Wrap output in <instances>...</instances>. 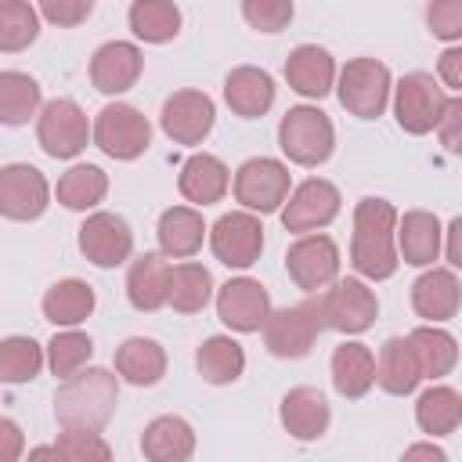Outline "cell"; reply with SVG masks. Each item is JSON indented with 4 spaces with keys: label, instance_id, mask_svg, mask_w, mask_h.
<instances>
[{
    "label": "cell",
    "instance_id": "obj_1",
    "mask_svg": "<svg viewBox=\"0 0 462 462\" xmlns=\"http://www.w3.org/2000/svg\"><path fill=\"white\" fill-rule=\"evenodd\" d=\"M397 209L386 199H361L354 206V235H350V263L368 282H386L397 274Z\"/></svg>",
    "mask_w": 462,
    "mask_h": 462
},
{
    "label": "cell",
    "instance_id": "obj_2",
    "mask_svg": "<svg viewBox=\"0 0 462 462\" xmlns=\"http://www.w3.org/2000/svg\"><path fill=\"white\" fill-rule=\"evenodd\" d=\"M119 404V379L108 368L83 365L61 379L54 393V419L61 430H105Z\"/></svg>",
    "mask_w": 462,
    "mask_h": 462
},
{
    "label": "cell",
    "instance_id": "obj_3",
    "mask_svg": "<svg viewBox=\"0 0 462 462\" xmlns=\"http://www.w3.org/2000/svg\"><path fill=\"white\" fill-rule=\"evenodd\" d=\"M263 332V346L282 357V361H296L307 357L318 343V336L325 332V318H321V300L318 292H307V300L292 303V307H271L267 321L260 325Z\"/></svg>",
    "mask_w": 462,
    "mask_h": 462
},
{
    "label": "cell",
    "instance_id": "obj_4",
    "mask_svg": "<svg viewBox=\"0 0 462 462\" xmlns=\"http://www.w3.org/2000/svg\"><path fill=\"white\" fill-rule=\"evenodd\" d=\"M278 144L296 166H321L336 148V126L318 105H296L278 123Z\"/></svg>",
    "mask_w": 462,
    "mask_h": 462
},
{
    "label": "cell",
    "instance_id": "obj_5",
    "mask_svg": "<svg viewBox=\"0 0 462 462\" xmlns=\"http://www.w3.org/2000/svg\"><path fill=\"white\" fill-rule=\"evenodd\" d=\"M90 141L116 162H130L137 155L148 152L152 144V123L141 108L126 105V101H112L105 105L94 123H90Z\"/></svg>",
    "mask_w": 462,
    "mask_h": 462
},
{
    "label": "cell",
    "instance_id": "obj_6",
    "mask_svg": "<svg viewBox=\"0 0 462 462\" xmlns=\"http://www.w3.org/2000/svg\"><path fill=\"white\" fill-rule=\"evenodd\" d=\"M390 69L379 58H350L336 76L339 105L357 119H379L390 105Z\"/></svg>",
    "mask_w": 462,
    "mask_h": 462
},
{
    "label": "cell",
    "instance_id": "obj_7",
    "mask_svg": "<svg viewBox=\"0 0 462 462\" xmlns=\"http://www.w3.org/2000/svg\"><path fill=\"white\" fill-rule=\"evenodd\" d=\"M318 300H321L325 328H336L343 336H361L379 318L375 289H368V282L361 278H336L325 289H318Z\"/></svg>",
    "mask_w": 462,
    "mask_h": 462
},
{
    "label": "cell",
    "instance_id": "obj_8",
    "mask_svg": "<svg viewBox=\"0 0 462 462\" xmlns=\"http://www.w3.org/2000/svg\"><path fill=\"white\" fill-rule=\"evenodd\" d=\"M289 188H292L289 166L282 159H271V155L245 159L235 170V180H231L235 202L242 209H249V213H274V209H282Z\"/></svg>",
    "mask_w": 462,
    "mask_h": 462
},
{
    "label": "cell",
    "instance_id": "obj_9",
    "mask_svg": "<svg viewBox=\"0 0 462 462\" xmlns=\"http://www.w3.org/2000/svg\"><path fill=\"white\" fill-rule=\"evenodd\" d=\"M393 90V116H397V126L411 137H422L437 126L444 105H448V90L437 83V76L430 72H408L397 79Z\"/></svg>",
    "mask_w": 462,
    "mask_h": 462
},
{
    "label": "cell",
    "instance_id": "obj_10",
    "mask_svg": "<svg viewBox=\"0 0 462 462\" xmlns=\"http://www.w3.org/2000/svg\"><path fill=\"white\" fill-rule=\"evenodd\" d=\"M36 141L51 159H76L90 144V119L72 97H54L36 112Z\"/></svg>",
    "mask_w": 462,
    "mask_h": 462
},
{
    "label": "cell",
    "instance_id": "obj_11",
    "mask_svg": "<svg viewBox=\"0 0 462 462\" xmlns=\"http://www.w3.org/2000/svg\"><path fill=\"white\" fill-rule=\"evenodd\" d=\"M339 188L325 177H307L303 184L289 188L285 202H282V224L292 235H307V231H321L339 217Z\"/></svg>",
    "mask_w": 462,
    "mask_h": 462
},
{
    "label": "cell",
    "instance_id": "obj_12",
    "mask_svg": "<svg viewBox=\"0 0 462 462\" xmlns=\"http://www.w3.org/2000/svg\"><path fill=\"white\" fill-rule=\"evenodd\" d=\"M209 249L213 256L224 263V267H235V271H245L260 260L263 253V224L256 213L249 209H235V213H224L209 231Z\"/></svg>",
    "mask_w": 462,
    "mask_h": 462
},
{
    "label": "cell",
    "instance_id": "obj_13",
    "mask_svg": "<svg viewBox=\"0 0 462 462\" xmlns=\"http://www.w3.org/2000/svg\"><path fill=\"white\" fill-rule=\"evenodd\" d=\"M285 271L296 289L318 292L339 278V245L321 231H307L285 249Z\"/></svg>",
    "mask_w": 462,
    "mask_h": 462
},
{
    "label": "cell",
    "instance_id": "obj_14",
    "mask_svg": "<svg viewBox=\"0 0 462 462\" xmlns=\"http://www.w3.org/2000/svg\"><path fill=\"white\" fill-rule=\"evenodd\" d=\"M47 206H51V184L36 166L29 162L0 166V217L29 224L40 220Z\"/></svg>",
    "mask_w": 462,
    "mask_h": 462
},
{
    "label": "cell",
    "instance_id": "obj_15",
    "mask_svg": "<svg viewBox=\"0 0 462 462\" xmlns=\"http://www.w3.org/2000/svg\"><path fill=\"white\" fill-rule=\"evenodd\" d=\"M213 123H217V105L206 90H173L159 112V126L173 144H202Z\"/></svg>",
    "mask_w": 462,
    "mask_h": 462
},
{
    "label": "cell",
    "instance_id": "obj_16",
    "mask_svg": "<svg viewBox=\"0 0 462 462\" xmlns=\"http://www.w3.org/2000/svg\"><path fill=\"white\" fill-rule=\"evenodd\" d=\"M79 253L94 263V267H119L134 256V231L119 213L108 209H94L83 224H79Z\"/></svg>",
    "mask_w": 462,
    "mask_h": 462
},
{
    "label": "cell",
    "instance_id": "obj_17",
    "mask_svg": "<svg viewBox=\"0 0 462 462\" xmlns=\"http://www.w3.org/2000/svg\"><path fill=\"white\" fill-rule=\"evenodd\" d=\"M271 314V292L256 278H231L217 289V318L231 332H260Z\"/></svg>",
    "mask_w": 462,
    "mask_h": 462
},
{
    "label": "cell",
    "instance_id": "obj_18",
    "mask_svg": "<svg viewBox=\"0 0 462 462\" xmlns=\"http://www.w3.org/2000/svg\"><path fill=\"white\" fill-rule=\"evenodd\" d=\"M141 69H144V54L130 40H108L90 54V83L108 97L126 94L141 79Z\"/></svg>",
    "mask_w": 462,
    "mask_h": 462
},
{
    "label": "cell",
    "instance_id": "obj_19",
    "mask_svg": "<svg viewBox=\"0 0 462 462\" xmlns=\"http://www.w3.org/2000/svg\"><path fill=\"white\" fill-rule=\"evenodd\" d=\"M285 83L300 97L321 101L336 87V61H332V54L325 47H318V43L292 47L289 58H285Z\"/></svg>",
    "mask_w": 462,
    "mask_h": 462
},
{
    "label": "cell",
    "instance_id": "obj_20",
    "mask_svg": "<svg viewBox=\"0 0 462 462\" xmlns=\"http://www.w3.org/2000/svg\"><path fill=\"white\" fill-rule=\"evenodd\" d=\"M458 303H462V285L455 267H430L411 282V307L430 325L451 321L458 314Z\"/></svg>",
    "mask_w": 462,
    "mask_h": 462
},
{
    "label": "cell",
    "instance_id": "obj_21",
    "mask_svg": "<svg viewBox=\"0 0 462 462\" xmlns=\"http://www.w3.org/2000/svg\"><path fill=\"white\" fill-rule=\"evenodd\" d=\"M440 238H444V227H440L437 213L408 209L404 217H397V227H393L397 260H404L411 267H430L440 256Z\"/></svg>",
    "mask_w": 462,
    "mask_h": 462
},
{
    "label": "cell",
    "instance_id": "obj_22",
    "mask_svg": "<svg viewBox=\"0 0 462 462\" xmlns=\"http://www.w3.org/2000/svg\"><path fill=\"white\" fill-rule=\"evenodd\" d=\"M177 188L191 206H213L227 195L231 188V170L224 166V159L209 155V152H195L184 159L180 173H177Z\"/></svg>",
    "mask_w": 462,
    "mask_h": 462
},
{
    "label": "cell",
    "instance_id": "obj_23",
    "mask_svg": "<svg viewBox=\"0 0 462 462\" xmlns=\"http://www.w3.org/2000/svg\"><path fill=\"white\" fill-rule=\"evenodd\" d=\"M278 419H282V426H285L289 437H296V440H318L328 430L332 411H328V401H325V393L318 386H292L282 397Z\"/></svg>",
    "mask_w": 462,
    "mask_h": 462
},
{
    "label": "cell",
    "instance_id": "obj_24",
    "mask_svg": "<svg viewBox=\"0 0 462 462\" xmlns=\"http://www.w3.org/2000/svg\"><path fill=\"white\" fill-rule=\"evenodd\" d=\"M224 101L242 119H260L274 105V79L267 69L238 65L224 76Z\"/></svg>",
    "mask_w": 462,
    "mask_h": 462
},
{
    "label": "cell",
    "instance_id": "obj_25",
    "mask_svg": "<svg viewBox=\"0 0 462 462\" xmlns=\"http://www.w3.org/2000/svg\"><path fill=\"white\" fill-rule=\"evenodd\" d=\"M166 292H170V260L162 253H141L130 260L126 271V300L134 310L152 314L159 307H166Z\"/></svg>",
    "mask_w": 462,
    "mask_h": 462
},
{
    "label": "cell",
    "instance_id": "obj_26",
    "mask_svg": "<svg viewBox=\"0 0 462 462\" xmlns=\"http://www.w3.org/2000/svg\"><path fill=\"white\" fill-rule=\"evenodd\" d=\"M206 231L209 227H206V220H202V213L195 206H170V209H162L159 227H155L159 253L166 260H188V256H195L202 249Z\"/></svg>",
    "mask_w": 462,
    "mask_h": 462
},
{
    "label": "cell",
    "instance_id": "obj_27",
    "mask_svg": "<svg viewBox=\"0 0 462 462\" xmlns=\"http://www.w3.org/2000/svg\"><path fill=\"white\" fill-rule=\"evenodd\" d=\"M328 372H332L336 393L346 397V401H357V397H365L375 386V354L365 343L346 339V343H339L332 350Z\"/></svg>",
    "mask_w": 462,
    "mask_h": 462
},
{
    "label": "cell",
    "instance_id": "obj_28",
    "mask_svg": "<svg viewBox=\"0 0 462 462\" xmlns=\"http://www.w3.org/2000/svg\"><path fill=\"white\" fill-rule=\"evenodd\" d=\"M141 455L152 462H184L195 455V430L180 415H159L141 433Z\"/></svg>",
    "mask_w": 462,
    "mask_h": 462
},
{
    "label": "cell",
    "instance_id": "obj_29",
    "mask_svg": "<svg viewBox=\"0 0 462 462\" xmlns=\"http://www.w3.org/2000/svg\"><path fill=\"white\" fill-rule=\"evenodd\" d=\"M419 379H422V372H419V361H415L408 336H390L375 357V386L393 393V397H404L419 386Z\"/></svg>",
    "mask_w": 462,
    "mask_h": 462
},
{
    "label": "cell",
    "instance_id": "obj_30",
    "mask_svg": "<svg viewBox=\"0 0 462 462\" xmlns=\"http://www.w3.org/2000/svg\"><path fill=\"white\" fill-rule=\"evenodd\" d=\"M116 372L130 386H155L166 375V350L148 336H130L116 346Z\"/></svg>",
    "mask_w": 462,
    "mask_h": 462
},
{
    "label": "cell",
    "instance_id": "obj_31",
    "mask_svg": "<svg viewBox=\"0 0 462 462\" xmlns=\"http://www.w3.org/2000/svg\"><path fill=\"white\" fill-rule=\"evenodd\" d=\"M94 303H97V296L83 278H61L43 292L40 307H43V318L51 325L72 328V325H79V321H87L94 314Z\"/></svg>",
    "mask_w": 462,
    "mask_h": 462
},
{
    "label": "cell",
    "instance_id": "obj_32",
    "mask_svg": "<svg viewBox=\"0 0 462 462\" xmlns=\"http://www.w3.org/2000/svg\"><path fill=\"white\" fill-rule=\"evenodd\" d=\"M54 195L65 209H76V213L97 209V202H105V195H108V173L94 162H76L58 177Z\"/></svg>",
    "mask_w": 462,
    "mask_h": 462
},
{
    "label": "cell",
    "instance_id": "obj_33",
    "mask_svg": "<svg viewBox=\"0 0 462 462\" xmlns=\"http://www.w3.org/2000/svg\"><path fill=\"white\" fill-rule=\"evenodd\" d=\"M195 368L209 386H227L245 372V350L231 336H209L195 350Z\"/></svg>",
    "mask_w": 462,
    "mask_h": 462
},
{
    "label": "cell",
    "instance_id": "obj_34",
    "mask_svg": "<svg viewBox=\"0 0 462 462\" xmlns=\"http://www.w3.org/2000/svg\"><path fill=\"white\" fill-rule=\"evenodd\" d=\"M415 422H419V430L430 433V437H448V433H455L458 422H462V393H458L455 386H444V383L422 390L419 401H415Z\"/></svg>",
    "mask_w": 462,
    "mask_h": 462
},
{
    "label": "cell",
    "instance_id": "obj_35",
    "mask_svg": "<svg viewBox=\"0 0 462 462\" xmlns=\"http://www.w3.org/2000/svg\"><path fill=\"white\" fill-rule=\"evenodd\" d=\"M43 108V90L29 72H0V126H25Z\"/></svg>",
    "mask_w": 462,
    "mask_h": 462
},
{
    "label": "cell",
    "instance_id": "obj_36",
    "mask_svg": "<svg viewBox=\"0 0 462 462\" xmlns=\"http://www.w3.org/2000/svg\"><path fill=\"white\" fill-rule=\"evenodd\" d=\"M408 343L415 350V361H419V372L422 379H440L448 375L455 365H458V343L451 332L437 328V325H419L408 332Z\"/></svg>",
    "mask_w": 462,
    "mask_h": 462
},
{
    "label": "cell",
    "instance_id": "obj_37",
    "mask_svg": "<svg viewBox=\"0 0 462 462\" xmlns=\"http://www.w3.org/2000/svg\"><path fill=\"white\" fill-rule=\"evenodd\" d=\"M130 32L144 43H170L180 32V7L173 0H134L130 4Z\"/></svg>",
    "mask_w": 462,
    "mask_h": 462
},
{
    "label": "cell",
    "instance_id": "obj_38",
    "mask_svg": "<svg viewBox=\"0 0 462 462\" xmlns=\"http://www.w3.org/2000/svg\"><path fill=\"white\" fill-rule=\"evenodd\" d=\"M213 296V274L202 267V263H177L170 267V292H166V303L177 310V314H199Z\"/></svg>",
    "mask_w": 462,
    "mask_h": 462
},
{
    "label": "cell",
    "instance_id": "obj_39",
    "mask_svg": "<svg viewBox=\"0 0 462 462\" xmlns=\"http://www.w3.org/2000/svg\"><path fill=\"white\" fill-rule=\"evenodd\" d=\"M40 368H43V346L32 336L0 339V383H11V386L32 383Z\"/></svg>",
    "mask_w": 462,
    "mask_h": 462
},
{
    "label": "cell",
    "instance_id": "obj_40",
    "mask_svg": "<svg viewBox=\"0 0 462 462\" xmlns=\"http://www.w3.org/2000/svg\"><path fill=\"white\" fill-rule=\"evenodd\" d=\"M40 36V11L29 0H0V51L18 54Z\"/></svg>",
    "mask_w": 462,
    "mask_h": 462
},
{
    "label": "cell",
    "instance_id": "obj_41",
    "mask_svg": "<svg viewBox=\"0 0 462 462\" xmlns=\"http://www.w3.org/2000/svg\"><path fill=\"white\" fill-rule=\"evenodd\" d=\"M90 357H94V339H90L87 332H79L76 325L54 332V339L47 343V354H43L47 368H51L58 379H69L72 372H79L83 365H90Z\"/></svg>",
    "mask_w": 462,
    "mask_h": 462
},
{
    "label": "cell",
    "instance_id": "obj_42",
    "mask_svg": "<svg viewBox=\"0 0 462 462\" xmlns=\"http://www.w3.org/2000/svg\"><path fill=\"white\" fill-rule=\"evenodd\" d=\"M54 455L69 458V462H90V458H112L108 440L101 437V430H61L54 440Z\"/></svg>",
    "mask_w": 462,
    "mask_h": 462
},
{
    "label": "cell",
    "instance_id": "obj_43",
    "mask_svg": "<svg viewBox=\"0 0 462 462\" xmlns=\"http://www.w3.org/2000/svg\"><path fill=\"white\" fill-rule=\"evenodd\" d=\"M292 0H242V18L256 32H282L292 22Z\"/></svg>",
    "mask_w": 462,
    "mask_h": 462
},
{
    "label": "cell",
    "instance_id": "obj_44",
    "mask_svg": "<svg viewBox=\"0 0 462 462\" xmlns=\"http://www.w3.org/2000/svg\"><path fill=\"white\" fill-rule=\"evenodd\" d=\"M426 25L437 40H462V0H430L426 4Z\"/></svg>",
    "mask_w": 462,
    "mask_h": 462
},
{
    "label": "cell",
    "instance_id": "obj_45",
    "mask_svg": "<svg viewBox=\"0 0 462 462\" xmlns=\"http://www.w3.org/2000/svg\"><path fill=\"white\" fill-rule=\"evenodd\" d=\"M40 14L58 29H72L94 14V0H40Z\"/></svg>",
    "mask_w": 462,
    "mask_h": 462
},
{
    "label": "cell",
    "instance_id": "obj_46",
    "mask_svg": "<svg viewBox=\"0 0 462 462\" xmlns=\"http://www.w3.org/2000/svg\"><path fill=\"white\" fill-rule=\"evenodd\" d=\"M458 126H462V101L451 94L448 97V105H444V112H440V119H437V134H440V144L455 155L458 148H462V134H458Z\"/></svg>",
    "mask_w": 462,
    "mask_h": 462
},
{
    "label": "cell",
    "instance_id": "obj_47",
    "mask_svg": "<svg viewBox=\"0 0 462 462\" xmlns=\"http://www.w3.org/2000/svg\"><path fill=\"white\" fill-rule=\"evenodd\" d=\"M25 455V433L14 419L0 415V462H14Z\"/></svg>",
    "mask_w": 462,
    "mask_h": 462
},
{
    "label": "cell",
    "instance_id": "obj_48",
    "mask_svg": "<svg viewBox=\"0 0 462 462\" xmlns=\"http://www.w3.org/2000/svg\"><path fill=\"white\" fill-rule=\"evenodd\" d=\"M437 76L444 79V90H462V51L458 47H448L437 61Z\"/></svg>",
    "mask_w": 462,
    "mask_h": 462
},
{
    "label": "cell",
    "instance_id": "obj_49",
    "mask_svg": "<svg viewBox=\"0 0 462 462\" xmlns=\"http://www.w3.org/2000/svg\"><path fill=\"white\" fill-rule=\"evenodd\" d=\"M458 231H462V217H455L448 224V267H462V249H458Z\"/></svg>",
    "mask_w": 462,
    "mask_h": 462
},
{
    "label": "cell",
    "instance_id": "obj_50",
    "mask_svg": "<svg viewBox=\"0 0 462 462\" xmlns=\"http://www.w3.org/2000/svg\"><path fill=\"white\" fill-rule=\"evenodd\" d=\"M411 458H433V462H444L448 455H444L440 448H433V444H411V448H404V462H411Z\"/></svg>",
    "mask_w": 462,
    "mask_h": 462
}]
</instances>
